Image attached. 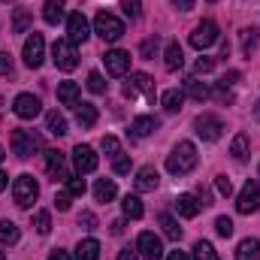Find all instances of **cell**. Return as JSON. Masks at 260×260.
<instances>
[{"mask_svg":"<svg viewBox=\"0 0 260 260\" xmlns=\"http://www.w3.org/2000/svg\"><path fill=\"white\" fill-rule=\"evenodd\" d=\"M197 148L194 142H179L173 151H170V157H167V170L173 173V176H188L191 170L197 167Z\"/></svg>","mask_w":260,"mask_h":260,"instance_id":"6da1fadb","label":"cell"},{"mask_svg":"<svg viewBox=\"0 0 260 260\" xmlns=\"http://www.w3.org/2000/svg\"><path fill=\"white\" fill-rule=\"evenodd\" d=\"M94 34H97L100 40H106V43H115V40L124 37V21L115 18V15H109V12H100V15L94 18Z\"/></svg>","mask_w":260,"mask_h":260,"instance_id":"7a4b0ae2","label":"cell"},{"mask_svg":"<svg viewBox=\"0 0 260 260\" xmlns=\"http://www.w3.org/2000/svg\"><path fill=\"white\" fill-rule=\"evenodd\" d=\"M9 145H12V151H15L18 157H30L34 151H40V148H43V139H40L34 130H12Z\"/></svg>","mask_w":260,"mask_h":260,"instance_id":"3957f363","label":"cell"},{"mask_svg":"<svg viewBox=\"0 0 260 260\" xmlns=\"http://www.w3.org/2000/svg\"><path fill=\"white\" fill-rule=\"evenodd\" d=\"M52 61H55L58 70L70 73V70L79 67V52H76V46H73L70 40H55V46H52Z\"/></svg>","mask_w":260,"mask_h":260,"instance_id":"277c9868","label":"cell"},{"mask_svg":"<svg viewBox=\"0 0 260 260\" xmlns=\"http://www.w3.org/2000/svg\"><path fill=\"white\" fill-rule=\"evenodd\" d=\"M12 197H15V203L21 209H30L37 203V197H40V188H37L34 176H18L15 185H12Z\"/></svg>","mask_w":260,"mask_h":260,"instance_id":"5b68a950","label":"cell"},{"mask_svg":"<svg viewBox=\"0 0 260 260\" xmlns=\"http://www.w3.org/2000/svg\"><path fill=\"white\" fill-rule=\"evenodd\" d=\"M21 55H24V64L34 67V70L43 64V61H46V40H43V34L34 30V34L24 40V52H21Z\"/></svg>","mask_w":260,"mask_h":260,"instance_id":"8992f818","label":"cell"},{"mask_svg":"<svg viewBox=\"0 0 260 260\" xmlns=\"http://www.w3.org/2000/svg\"><path fill=\"white\" fill-rule=\"evenodd\" d=\"M136 94H145L148 100H154V79L148 73H130V85H124V97L133 100Z\"/></svg>","mask_w":260,"mask_h":260,"instance_id":"52a82bcc","label":"cell"},{"mask_svg":"<svg viewBox=\"0 0 260 260\" xmlns=\"http://www.w3.org/2000/svg\"><path fill=\"white\" fill-rule=\"evenodd\" d=\"M194 130H197V136H200V139L215 142V139H221L224 124H221V118H215V115H197V118H194Z\"/></svg>","mask_w":260,"mask_h":260,"instance_id":"ba28073f","label":"cell"},{"mask_svg":"<svg viewBox=\"0 0 260 260\" xmlns=\"http://www.w3.org/2000/svg\"><path fill=\"white\" fill-rule=\"evenodd\" d=\"M257 206H260V185L254 179H248L245 188L236 197V209H239L242 215H251V212H257Z\"/></svg>","mask_w":260,"mask_h":260,"instance_id":"9c48e42d","label":"cell"},{"mask_svg":"<svg viewBox=\"0 0 260 260\" xmlns=\"http://www.w3.org/2000/svg\"><path fill=\"white\" fill-rule=\"evenodd\" d=\"M91 37V27H88V18L82 15V12H73L70 18H67V40L73 43V46H79V43H85Z\"/></svg>","mask_w":260,"mask_h":260,"instance_id":"30bf717a","label":"cell"},{"mask_svg":"<svg viewBox=\"0 0 260 260\" xmlns=\"http://www.w3.org/2000/svg\"><path fill=\"white\" fill-rule=\"evenodd\" d=\"M212 43H218V24L215 21H200L194 27V34H191V46L194 49H209Z\"/></svg>","mask_w":260,"mask_h":260,"instance_id":"8fae6325","label":"cell"},{"mask_svg":"<svg viewBox=\"0 0 260 260\" xmlns=\"http://www.w3.org/2000/svg\"><path fill=\"white\" fill-rule=\"evenodd\" d=\"M136 248H139V257L142 260H164V245H160V239L154 236V233H139V239H136Z\"/></svg>","mask_w":260,"mask_h":260,"instance_id":"7c38bea8","label":"cell"},{"mask_svg":"<svg viewBox=\"0 0 260 260\" xmlns=\"http://www.w3.org/2000/svg\"><path fill=\"white\" fill-rule=\"evenodd\" d=\"M12 112H15L18 118H37V115L43 112V103H40V97H34V94H18V97L12 100Z\"/></svg>","mask_w":260,"mask_h":260,"instance_id":"4fadbf2b","label":"cell"},{"mask_svg":"<svg viewBox=\"0 0 260 260\" xmlns=\"http://www.w3.org/2000/svg\"><path fill=\"white\" fill-rule=\"evenodd\" d=\"M73 164H76V173L82 176V173H94L100 160H97V154H94L91 145H76L73 148Z\"/></svg>","mask_w":260,"mask_h":260,"instance_id":"5bb4252c","label":"cell"},{"mask_svg":"<svg viewBox=\"0 0 260 260\" xmlns=\"http://www.w3.org/2000/svg\"><path fill=\"white\" fill-rule=\"evenodd\" d=\"M103 64H106V73L109 76H124L130 70V55L121 52V49H112V52L103 55Z\"/></svg>","mask_w":260,"mask_h":260,"instance_id":"9a60e30c","label":"cell"},{"mask_svg":"<svg viewBox=\"0 0 260 260\" xmlns=\"http://www.w3.org/2000/svg\"><path fill=\"white\" fill-rule=\"evenodd\" d=\"M46 173L58 182H67L70 179V173H67V160H64V154L58 151V148H52V151H46Z\"/></svg>","mask_w":260,"mask_h":260,"instance_id":"2e32d148","label":"cell"},{"mask_svg":"<svg viewBox=\"0 0 260 260\" xmlns=\"http://www.w3.org/2000/svg\"><path fill=\"white\" fill-rule=\"evenodd\" d=\"M200 209H203V203H200L194 194H182L179 200H176V212H179L182 218H197Z\"/></svg>","mask_w":260,"mask_h":260,"instance_id":"e0dca14e","label":"cell"},{"mask_svg":"<svg viewBox=\"0 0 260 260\" xmlns=\"http://www.w3.org/2000/svg\"><path fill=\"white\" fill-rule=\"evenodd\" d=\"M157 170L154 167H142L139 173H136V191H142V194H148V191H154L157 188Z\"/></svg>","mask_w":260,"mask_h":260,"instance_id":"ac0fdd59","label":"cell"},{"mask_svg":"<svg viewBox=\"0 0 260 260\" xmlns=\"http://www.w3.org/2000/svg\"><path fill=\"white\" fill-rule=\"evenodd\" d=\"M182 91H185L188 97H194V100H200V103L212 97V91H209V85H206V82H200L197 76H188V79H185V88H182Z\"/></svg>","mask_w":260,"mask_h":260,"instance_id":"d6986e66","label":"cell"},{"mask_svg":"<svg viewBox=\"0 0 260 260\" xmlns=\"http://www.w3.org/2000/svg\"><path fill=\"white\" fill-rule=\"evenodd\" d=\"M130 130H133L136 139H145V136H151V133L157 130V118H151V115H139V118H133Z\"/></svg>","mask_w":260,"mask_h":260,"instance_id":"ffe728a7","label":"cell"},{"mask_svg":"<svg viewBox=\"0 0 260 260\" xmlns=\"http://www.w3.org/2000/svg\"><path fill=\"white\" fill-rule=\"evenodd\" d=\"M115 194H118V188H115L112 179H97V185H94V200L97 203H112Z\"/></svg>","mask_w":260,"mask_h":260,"instance_id":"44dd1931","label":"cell"},{"mask_svg":"<svg viewBox=\"0 0 260 260\" xmlns=\"http://www.w3.org/2000/svg\"><path fill=\"white\" fill-rule=\"evenodd\" d=\"M76 121L82 127H94L97 124V106L94 103H76Z\"/></svg>","mask_w":260,"mask_h":260,"instance_id":"7402d4cb","label":"cell"},{"mask_svg":"<svg viewBox=\"0 0 260 260\" xmlns=\"http://www.w3.org/2000/svg\"><path fill=\"white\" fill-rule=\"evenodd\" d=\"M76 260H100V242L97 239H82L76 245Z\"/></svg>","mask_w":260,"mask_h":260,"instance_id":"603a6c76","label":"cell"},{"mask_svg":"<svg viewBox=\"0 0 260 260\" xmlns=\"http://www.w3.org/2000/svg\"><path fill=\"white\" fill-rule=\"evenodd\" d=\"M160 103H164V109H167V112H179V109H182V103H185V91L170 88V91H164V94H160Z\"/></svg>","mask_w":260,"mask_h":260,"instance_id":"cb8c5ba5","label":"cell"},{"mask_svg":"<svg viewBox=\"0 0 260 260\" xmlns=\"http://www.w3.org/2000/svg\"><path fill=\"white\" fill-rule=\"evenodd\" d=\"M43 18H46V24H58V21H64V0H46V6H43Z\"/></svg>","mask_w":260,"mask_h":260,"instance_id":"d4e9b609","label":"cell"},{"mask_svg":"<svg viewBox=\"0 0 260 260\" xmlns=\"http://www.w3.org/2000/svg\"><path fill=\"white\" fill-rule=\"evenodd\" d=\"M121 212H124L127 218L136 221V218H142V215H145V206H142V200H139L136 194H127L124 200H121Z\"/></svg>","mask_w":260,"mask_h":260,"instance_id":"484cf974","label":"cell"},{"mask_svg":"<svg viewBox=\"0 0 260 260\" xmlns=\"http://www.w3.org/2000/svg\"><path fill=\"white\" fill-rule=\"evenodd\" d=\"M164 64H167V70H182V64H185V55H182V46L179 43H167V52H164Z\"/></svg>","mask_w":260,"mask_h":260,"instance_id":"4316f807","label":"cell"},{"mask_svg":"<svg viewBox=\"0 0 260 260\" xmlns=\"http://www.w3.org/2000/svg\"><path fill=\"white\" fill-rule=\"evenodd\" d=\"M236 260H260V242L257 239H242L236 248Z\"/></svg>","mask_w":260,"mask_h":260,"instance_id":"83f0119b","label":"cell"},{"mask_svg":"<svg viewBox=\"0 0 260 260\" xmlns=\"http://www.w3.org/2000/svg\"><path fill=\"white\" fill-rule=\"evenodd\" d=\"M58 100H61L64 106H76V103H79V85H76V82H61V85H58Z\"/></svg>","mask_w":260,"mask_h":260,"instance_id":"f1b7e54d","label":"cell"},{"mask_svg":"<svg viewBox=\"0 0 260 260\" xmlns=\"http://www.w3.org/2000/svg\"><path fill=\"white\" fill-rule=\"evenodd\" d=\"M46 127H49L52 136H67V118L61 112H49L46 115Z\"/></svg>","mask_w":260,"mask_h":260,"instance_id":"f546056e","label":"cell"},{"mask_svg":"<svg viewBox=\"0 0 260 260\" xmlns=\"http://www.w3.org/2000/svg\"><path fill=\"white\" fill-rule=\"evenodd\" d=\"M18 242V227L12 221H0V245H15Z\"/></svg>","mask_w":260,"mask_h":260,"instance_id":"4dcf8cb0","label":"cell"},{"mask_svg":"<svg viewBox=\"0 0 260 260\" xmlns=\"http://www.w3.org/2000/svg\"><path fill=\"white\" fill-rule=\"evenodd\" d=\"M257 37H260L257 27H245V30H242V55H245V58H251V52H254V46H257Z\"/></svg>","mask_w":260,"mask_h":260,"instance_id":"1f68e13d","label":"cell"},{"mask_svg":"<svg viewBox=\"0 0 260 260\" xmlns=\"http://www.w3.org/2000/svg\"><path fill=\"white\" fill-rule=\"evenodd\" d=\"M157 221H160V227H164V233H167L170 239H182V227H179V221H176L173 215H160Z\"/></svg>","mask_w":260,"mask_h":260,"instance_id":"d6a6232c","label":"cell"},{"mask_svg":"<svg viewBox=\"0 0 260 260\" xmlns=\"http://www.w3.org/2000/svg\"><path fill=\"white\" fill-rule=\"evenodd\" d=\"M230 154H233L236 160H245V157H248V136H245V133H239V136L233 139V145H230Z\"/></svg>","mask_w":260,"mask_h":260,"instance_id":"836d02e7","label":"cell"},{"mask_svg":"<svg viewBox=\"0 0 260 260\" xmlns=\"http://www.w3.org/2000/svg\"><path fill=\"white\" fill-rule=\"evenodd\" d=\"M34 227H37V233H40V236H49V233H52V215H49L46 209H43V212H37V215H34Z\"/></svg>","mask_w":260,"mask_h":260,"instance_id":"e575fe53","label":"cell"},{"mask_svg":"<svg viewBox=\"0 0 260 260\" xmlns=\"http://www.w3.org/2000/svg\"><path fill=\"white\" fill-rule=\"evenodd\" d=\"M194 260H218V251L212 248V242L200 239V242L194 245Z\"/></svg>","mask_w":260,"mask_h":260,"instance_id":"d590c367","label":"cell"},{"mask_svg":"<svg viewBox=\"0 0 260 260\" xmlns=\"http://www.w3.org/2000/svg\"><path fill=\"white\" fill-rule=\"evenodd\" d=\"M30 27V12L27 9H15V15H12V30L15 34H24Z\"/></svg>","mask_w":260,"mask_h":260,"instance_id":"8d00e7d4","label":"cell"},{"mask_svg":"<svg viewBox=\"0 0 260 260\" xmlns=\"http://www.w3.org/2000/svg\"><path fill=\"white\" fill-rule=\"evenodd\" d=\"M88 91L91 94H103L106 91V82H103V76L94 70V73H88Z\"/></svg>","mask_w":260,"mask_h":260,"instance_id":"74e56055","label":"cell"},{"mask_svg":"<svg viewBox=\"0 0 260 260\" xmlns=\"http://www.w3.org/2000/svg\"><path fill=\"white\" fill-rule=\"evenodd\" d=\"M215 230H218V236H224V239H227V236H233V221H230L227 215H221V218L215 221Z\"/></svg>","mask_w":260,"mask_h":260,"instance_id":"f35d334b","label":"cell"},{"mask_svg":"<svg viewBox=\"0 0 260 260\" xmlns=\"http://www.w3.org/2000/svg\"><path fill=\"white\" fill-rule=\"evenodd\" d=\"M142 6V0H121V9H124V15H130V18H139V9Z\"/></svg>","mask_w":260,"mask_h":260,"instance_id":"ab89813d","label":"cell"},{"mask_svg":"<svg viewBox=\"0 0 260 260\" xmlns=\"http://www.w3.org/2000/svg\"><path fill=\"white\" fill-rule=\"evenodd\" d=\"M103 151H106L109 157L121 154V145H118V139H115V136H103Z\"/></svg>","mask_w":260,"mask_h":260,"instance_id":"60d3db41","label":"cell"},{"mask_svg":"<svg viewBox=\"0 0 260 260\" xmlns=\"http://www.w3.org/2000/svg\"><path fill=\"white\" fill-rule=\"evenodd\" d=\"M112 170H115L118 176L130 173V157H127V154H115V164H112Z\"/></svg>","mask_w":260,"mask_h":260,"instance_id":"b9f144b4","label":"cell"},{"mask_svg":"<svg viewBox=\"0 0 260 260\" xmlns=\"http://www.w3.org/2000/svg\"><path fill=\"white\" fill-rule=\"evenodd\" d=\"M194 70H197V73H212V70H215V58H209V55H203V58H197Z\"/></svg>","mask_w":260,"mask_h":260,"instance_id":"7bdbcfd3","label":"cell"},{"mask_svg":"<svg viewBox=\"0 0 260 260\" xmlns=\"http://www.w3.org/2000/svg\"><path fill=\"white\" fill-rule=\"evenodd\" d=\"M67 191L73 197H82L85 194V182H82V179H67Z\"/></svg>","mask_w":260,"mask_h":260,"instance_id":"ee69618b","label":"cell"},{"mask_svg":"<svg viewBox=\"0 0 260 260\" xmlns=\"http://www.w3.org/2000/svg\"><path fill=\"white\" fill-rule=\"evenodd\" d=\"M154 49H157V37L145 40V43L139 46V55H142V58H151V55H154Z\"/></svg>","mask_w":260,"mask_h":260,"instance_id":"f6af8a7d","label":"cell"},{"mask_svg":"<svg viewBox=\"0 0 260 260\" xmlns=\"http://www.w3.org/2000/svg\"><path fill=\"white\" fill-rule=\"evenodd\" d=\"M79 227H85V230H94V227H97V218H94V212H82V215H79Z\"/></svg>","mask_w":260,"mask_h":260,"instance_id":"bcb514c9","label":"cell"},{"mask_svg":"<svg viewBox=\"0 0 260 260\" xmlns=\"http://www.w3.org/2000/svg\"><path fill=\"white\" fill-rule=\"evenodd\" d=\"M218 194H221V197L233 194V185H230V179H227V176H218Z\"/></svg>","mask_w":260,"mask_h":260,"instance_id":"7dc6e473","label":"cell"},{"mask_svg":"<svg viewBox=\"0 0 260 260\" xmlns=\"http://www.w3.org/2000/svg\"><path fill=\"white\" fill-rule=\"evenodd\" d=\"M70 200H73V194H70V191H61V194L55 197V206H58L61 212H67V209H70Z\"/></svg>","mask_w":260,"mask_h":260,"instance_id":"c3c4849f","label":"cell"},{"mask_svg":"<svg viewBox=\"0 0 260 260\" xmlns=\"http://www.w3.org/2000/svg\"><path fill=\"white\" fill-rule=\"evenodd\" d=\"M12 73V58L6 52H0V76H9Z\"/></svg>","mask_w":260,"mask_h":260,"instance_id":"681fc988","label":"cell"},{"mask_svg":"<svg viewBox=\"0 0 260 260\" xmlns=\"http://www.w3.org/2000/svg\"><path fill=\"white\" fill-rule=\"evenodd\" d=\"M118 260H139V254L130 251V248H124V251H118Z\"/></svg>","mask_w":260,"mask_h":260,"instance_id":"f907efd6","label":"cell"},{"mask_svg":"<svg viewBox=\"0 0 260 260\" xmlns=\"http://www.w3.org/2000/svg\"><path fill=\"white\" fill-rule=\"evenodd\" d=\"M49 260H70V254H67V251H61V248H55V251L49 254Z\"/></svg>","mask_w":260,"mask_h":260,"instance_id":"816d5d0a","label":"cell"},{"mask_svg":"<svg viewBox=\"0 0 260 260\" xmlns=\"http://www.w3.org/2000/svg\"><path fill=\"white\" fill-rule=\"evenodd\" d=\"M173 3H176V6H179V9H185V12H188V9H191V6H194V0H173Z\"/></svg>","mask_w":260,"mask_h":260,"instance_id":"f5cc1de1","label":"cell"},{"mask_svg":"<svg viewBox=\"0 0 260 260\" xmlns=\"http://www.w3.org/2000/svg\"><path fill=\"white\" fill-rule=\"evenodd\" d=\"M167 260H188V254H185V251H170Z\"/></svg>","mask_w":260,"mask_h":260,"instance_id":"db71d44e","label":"cell"},{"mask_svg":"<svg viewBox=\"0 0 260 260\" xmlns=\"http://www.w3.org/2000/svg\"><path fill=\"white\" fill-rule=\"evenodd\" d=\"M121 230H124V221H112V233H115V236H118V233H121Z\"/></svg>","mask_w":260,"mask_h":260,"instance_id":"11a10c76","label":"cell"},{"mask_svg":"<svg viewBox=\"0 0 260 260\" xmlns=\"http://www.w3.org/2000/svg\"><path fill=\"white\" fill-rule=\"evenodd\" d=\"M3 188H6V173L0 170V191H3Z\"/></svg>","mask_w":260,"mask_h":260,"instance_id":"9f6ffc18","label":"cell"},{"mask_svg":"<svg viewBox=\"0 0 260 260\" xmlns=\"http://www.w3.org/2000/svg\"><path fill=\"white\" fill-rule=\"evenodd\" d=\"M3 157H6V151H3V148H0V164H3Z\"/></svg>","mask_w":260,"mask_h":260,"instance_id":"6f0895ef","label":"cell"},{"mask_svg":"<svg viewBox=\"0 0 260 260\" xmlns=\"http://www.w3.org/2000/svg\"><path fill=\"white\" fill-rule=\"evenodd\" d=\"M0 260H3V251H0Z\"/></svg>","mask_w":260,"mask_h":260,"instance_id":"680465c9","label":"cell"},{"mask_svg":"<svg viewBox=\"0 0 260 260\" xmlns=\"http://www.w3.org/2000/svg\"><path fill=\"white\" fill-rule=\"evenodd\" d=\"M209 3H215V0H209Z\"/></svg>","mask_w":260,"mask_h":260,"instance_id":"91938a15","label":"cell"}]
</instances>
